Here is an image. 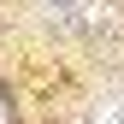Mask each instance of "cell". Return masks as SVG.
<instances>
[{"mask_svg":"<svg viewBox=\"0 0 124 124\" xmlns=\"http://www.w3.org/2000/svg\"><path fill=\"white\" fill-rule=\"evenodd\" d=\"M95 124H124V95L101 101V106H95Z\"/></svg>","mask_w":124,"mask_h":124,"instance_id":"obj_1","label":"cell"}]
</instances>
